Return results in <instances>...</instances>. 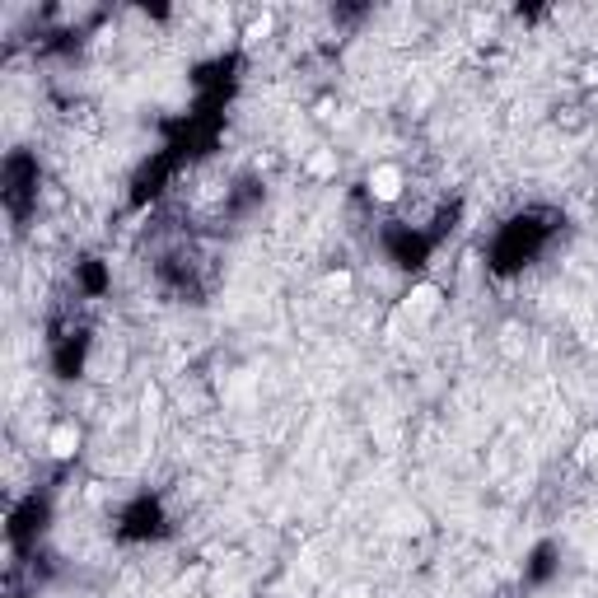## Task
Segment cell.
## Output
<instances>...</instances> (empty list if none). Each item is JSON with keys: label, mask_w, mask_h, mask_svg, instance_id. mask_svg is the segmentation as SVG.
<instances>
[{"label": "cell", "mask_w": 598, "mask_h": 598, "mask_svg": "<svg viewBox=\"0 0 598 598\" xmlns=\"http://www.w3.org/2000/svg\"><path fill=\"white\" fill-rule=\"evenodd\" d=\"M369 187H374V196L393 201V196L402 192V169H393V164H379V169L369 174Z\"/></svg>", "instance_id": "1"}, {"label": "cell", "mask_w": 598, "mask_h": 598, "mask_svg": "<svg viewBox=\"0 0 598 598\" xmlns=\"http://www.w3.org/2000/svg\"><path fill=\"white\" fill-rule=\"evenodd\" d=\"M52 454H57V458L75 454V425H61V430H52Z\"/></svg>", "instance_id": "2"}, {"label": "cell", "mask_w": 598, "mask_h": 598, "mask_svg": "<svg viewBox=\"0 0 598 598\" xmlns=\"http://www.w3.org/2000/svg\"><path fill=\"white\" fill-rule=\"evenodd\" d=\"M411 309H416V313H430V309H435V290L421 286L416 295H411Z\"/></svg>", "instance_id": "3"}, {"label": "cell", "mask_w": 598, "mask_h": 598, "mask_svg": "<svg viewBox=\"0 0 598 598\" xmlns=\"http://www.w3.org/2000/svg\"><path fill=\"white\" fill-rule=\"evenodd\" d=\"M309 169H313V174H332V155H313Z\"/></svg>", "instance_id": "4"}]
</instances>
